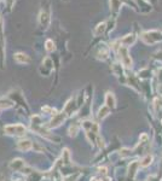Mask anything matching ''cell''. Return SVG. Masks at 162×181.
Masks as SVG:
<instances>
[{
    "label": "cell",
    "mask_w": 162,
    "mask_h": 181,
    "mask_svg": "<svg viewBox=\"0 0 162 181\" xmlns=\"http://www.w3.org/2000/svg\"><path fill=\"white\" fill-rule=\"evenodd\" d=\"M43 111H46V113H56V110L54 109H51V108H49V106H45L43 108Z\"/></svg>",
    "instance_id": "28"
},
{
    "label": "cell",
    "mask_w": 162,
    "mask_h": 181,
    "mask_svg": "<svg viewBox=\"0 0 162 181\" xmlns=\"http://www.w3.org/2000/svg\"><path fill=\"white\" fill-rule=\"evenodd\" d=\"M97 56L99 59H107L109 56V50L108 47L105 45H100L99 46V48H98V52H97Z\"/></svg>",
    "instance_id": "14"
},
{
    "label": "cell",
    "mask_w": 162,
    "mask_h": 181,
    "mask_svg": "<svg viewBox=\"0 0 162 181\" xmlns=\"http://www.w3.org/2000/svg\"><path fill=\"white\" fill-rule=\"evenodd\" d=\"M5 133L11 136H22L27 133V128L23 125H9L4 128Z\"/></svg>",
    "instance_id": "3"
},
{
    "label": "cell",
    "mask_w": 162,
    "mask_h": 181,
    "mask_svg": "<svg viewBox=\"0 0 162 181\" xmlns=\"http://www.w3.org/2000/svg\"><path fill=\"white\" fill-rule=\"evenodd\" d=\"M45 48H46V51H49V52H52V51H54V42L52 41V40H46V42H45Z\"/></svg>",
    "instance_id": "25"
},
{
    "label": "cell",
    "mask_w": 162,
    "mask_h": 181,
    "mask_svg": "<svg viewBox=\"0 0 162 181\" xmlns=\"http://www.w3.org/2000/svg\"><path fill=\"white\" fill-rule=\"evenodd\" d=\"M109 113H110V109H109L107 105H104V106H102L100 109H99V111H98V120L99 121H102V120H104L107 116H108Z\"/></svg>",
    "instance_id": "16"
},
{
    "label": "cell",
    "mask_w": 162,
    "mask_h": 181,
    "mask_svg": "<svg viewBox=\"0 0 162 181\" xmlns=\"http://www.w3.org/2000/svg\"><path fill=\"white\" fill-rule=\"evenodd\" d=\"M4 60H5V40L2 33V21L0 20V65L4 68Z\"/></svg>",
    "instance_id": "7"
},
{
    "label": "cell",
    "mask_w": 162,
    "mask_h": 181,
    "mask_svg": "<svg viewBox=\"0 0 162 181\" xmlns=\"http://www.w3.org/2000/svg\"><path fill=\"white\" fill-rule=\"evenodd\" d=\"M10 168L12 170L20 171V170H23L25 168V163H24V161L21 158H15L10 162Z\"/></svg>",
    "instance_id": "10"
},
{
    "label": "cell",
    "mask_w": 162,
    "mask_h": 181,
    "mask_svg": "<svg viewBox=\"0 0 162 181\" xmlns=\"http://www.w3.org/2000/svg\"><path fill=\"white\" fill-rule=\"evenodd\" d=\"M43 69H44V71H41V74H44L45 76H47V75L52 71V69H53V63H52V60H51L50 57H46V58L44 59L43 67L40 68V70H43Z\"/></svg>",
    "instance_id": "8"
},
{
    "label": "cell",
    "mask_w": 162,
    "mask_h": 181,
    "mask_svg": "<svg viewBox=\"0 0 162 181\" xmlns=\"http://www.w3.org/2000/svg\"><path fill=\"white\" fill-rule=\"evenodd\" d=\"M105 105L108 106L109 109H114L116 106V99H115V95L111 93V92H108L105 94Z\"/></svg>",
    "instance_id": "13"
},
{
    "label": "cell",
    "mask_w": 162,
    "mask_h": 181,
    "mask_svg": "<svg viewBox=\"0 0 162 181\" xmlns=\"http://www.w3.org/2000/svg\"><path fill=\"white\" fill-rule=\"evenodd\" d=\"M39 23H40V27L43 28L44 30H46L49 27H50V23H51V15H50V9L49 6H45L41 9L40 15H39Z\"/></svg>",
    "instance_id": "4"
},
{
    "label": "cell",
    "mask_w": 162,
    "mask_h": 181,
    "mask_svg": "<svg viewBox=\"0 0 162 181\" xmlns=\"http://www.w3.org/2000/svg\"><path fill=\"white\" fill-rule=\"evenodd\" d=\"M17 148H18L20 151L27 152V151H29V150H32L33 148V143L30 140H28V139L20 140V141L17 143Z\"/></svg>",
    "instance_id": "9"
},
{
    "label": "cell",
    "mask_w": 162,
    "mask_h": 181,
    "mask_svg": "<svg viewBox=\"0 0 162 181\" xmlns=\"http://www.w3.org/2000/svg\"><path fill=\"white\" fill-rule=\"evenodd\" d=\"M82 127L86 132L87 139L90 140L91 144H97L99 147L103 146V141L99 136V127H98L97 123H95L92 121H84Z\"/></svg>",
    "instance_id": "1"
},
{
    "label": "cell",
    "mask_w": 162,
    "mask_h": 181,
    "mask_svg": "<svg viewBox=\"0 0 162 181\" xmlns=\"http://www.w3.org/2000/svg\"><path fill=\"white\" fill-rule=\"evenodd\" d=\"M0 1H2V0H0Z\"/></svg>",
    "instance_id": "30"
},
{
    "label": "cell",
    "mask_w": 162,
    "mask_h": 181,
    "mask_svg": "<svg viewBox=\"0 0 162 181\" xmlns=\"http://www.w3.org/2000/svg\"><path fill=\"white\" fill-rule=\"evenodd\" d=\"M136 39L137 38L134 34H128L121 40V44H122V46H131L136 42Z\"/></svg>",
    "instance_id": "15"
},
{
    "label": "cell",
    "mask_w": 162,
    "mask_h": 181,
    "mask_svg": "<svg viewBox=\"0 0 162 181\" xmlns=\"http://www.w3.org/2000/svg\"><path fill=\"white\" fill-rule=\"evenodd\" d=\"M33 148L34 150H36L38 152H43L44 151V147H41L38 143H33Z\"/></svg>",
    "instance_id": "27"
},
{
    "label": "cell",
    "mask_w": 162,
    "mask_h": 181,
    "mask_svg": "<svg viewBox=\"0 0 162 181\" xmlns=\"http://www.w3.org/2000/svg\"><path fill=\"white\" fill-rule=\"evenodd\" d=\"M67 113L64 111H62V113H54L53 117L50 120V123H49V128H57V127H59V126L62 125L63 122L65 121V118H67Z\"/></svg>",
    "instance_id": "6"
},
{
    "label": "cell",
    "mask_w": 162,
    "mask_h": 181,
    "mask_svg": "<svg viewBox=\"0 0 162 181\" xmlns=\"http://www.w3.org/2000/svg\"><path fill=\"white\" fill-rule=\"evenodd\" d=\"M41 123H43V120L39 115H34L32 117V127L35 128V127H41Z\"/></svg>",
    "instance_id": "19"
},
{
    "label": "cell",
    "mask_w": 162,
    "mask_h": 181,
    "mask_svg": "<svg viewBox=\"0 0 162 181\" xmlns=\"http://www.w3.org/2000/svg\"><path fill=\"white\" fill-rule=\"evenodd\" d=\"M77 108H79V105L76 104L75 99H70L69 102L65 104L64 113H67V115H73V113L77 110Z\"/></svg>",
    "instance_id": "12"
},
{
    "label": "cell",
    "mask_w": 162,
    "mask_h": 181,
    "mask_svg": "<svg viewBox=\"0 0 162 181\" xmlns=\"http://www.w3.org/2000/svg\"><path fill=\"white\" fill-rule=\"evenodd\" d=\"M16 181H23V180H16Z\"/></svg>",
    "instance_id": "29"
},
{
    "label": "cell",
    "mask_w": 162,
    "mask_h": 181,
    "mask_svg": "<svg viewBox=\"0 0 162 181\" xmlns=\"http://www.w3.org/2000/svg\"><path fill=\"white\" fill-rule=\"evenodd\" d=\"M12 105H13V103L10 99H5V98L0 99V109H9Z\"/></svg>",
    "instance_id": "20"
},
{
    "label": "cell",
    "mask_w": 162,
    "mask_h": 181,
    "mask_svg": "<svg viewBox=\"0 0 162 181\" xmlns=\"http://www.w3.org/2000/svg\"><path fill=\"white\" fill-rule=\"evenodd\" d=\"M119 57L121 63L126 67V68H131L132 67V59H131L130 52L127 50L126 46H121L119 48Z\"/></svg>",
    "instance_id": "5"
},
{
    "label": "cell",
    "mask_w": 162,
    "mask_h": 181,
    "mask_svg": "<svg viewBox=\"0 0 162 181\" xmlns=\"http://www.w3.org/2000/svg\"><path fill=\"white\" fill-rule=\"evenodd\" d=\"M79 178H80V174L77 173V174H74V175H69V176H67L63 181H76Z\"/></svg>",
    "instance_id": "26"
},
{
    "label": "cell",
    "mask_w": 162,
    "mask_h": 181,
    "mask_svg": "<svg viewBox=\"0 0 162 181\" xmlns=\"http://www.w3.org/2000/svg\"><path fill=\"white\" fill-rule=\"evenodd\" d=\"M121 7V0H110V10L113 13H118Z\"/></svg>",
    "instance_id": "17"
},
{
    "label": "cell",
    "mask_w": 162,
    "mask_h": 181,
    "mask_svg": "<svg viewBox=\"0 0 162 181\" xmlns=\"http://www.w3.org/2000/svg\"><path fill=\"white\" fill-rule=\"evenodd\" d=\"M13 59H15L16 63H18V64H29V63H30V58H29V56H27L25 53H22V52L15 53Z\"/></svg>",
    "instance_id": "11"
},
{
    "label": "cell",
    "mask_w": 162,
    "mask_h": 181,
    "mask_svg": "<svg viewBox=\"0 0 162 181\" xmlns=\"http://www.w3.org/2000/svg\"><path fill=\"white\" fill-rule=\"evenodd\" d=\"M151 162H152V156L151 155H148V156H145L141 161V167H148V166L151 164Z\"/></svg>",
    "instance_id": "22"
},
{
    "label": "cell",
    "mask_w": 162,
    "mask_h": 181,
    "mask_svg": "<svg viewBox=\"0 0 162 181\" xmlns=\"http://www.w3.org/2000/svg\"><path fill=\"white\" fill-rule=\"evenodd\" d=\"M105 29H107V24L103 22V23H99L97 27H96V29H95V35L96 36H99V35H102L104 32H105Z\"/></svg>",
    "instance_id": "18"
},
{
    "label": "cell",
    "mask_w": 162,
    "mask_h": 181,
    "mask_svg": "<svg viewBox=\"0 0 162 181\" xmlns=\"http://www.w3.org/2000/svg\"><path fill=\"white\" fill-rule=\"evenodd\" d=\"M139 166H141V163H138V162H133V163H131L130 168H128L131 178H134V175H136V168H138Z\"/></svg>",
    "instance_id": "21"
},
{
    "label": "cell",
    "mask_w": 162,
    "mask_h": 181,
    "mask_svg": "<svg viewBox=\"0 0 162 181\" xmlns=\"http://www.w3.org/2000/svg\"><path fill=\"white\" fill-rule=\"evenodd\" d=\"M77 130H79V127H77V125H72L70 127H69V129H68V133H69V136H76V134H77Z\"/></svg>",
    "instance_id": "24"
},
{
    "label": "cell",
    "mask_w": 162,
    "mask_h": 181,
    "mask_svg": "<svg viewBox=\"0 0 162 181\" xmlns=\"http://www.w3.org/2000/svg\"><path fill=\"white\" fill-rule=\"evenodd\" d=\"M141 40L148 44V45H152L155 42L162 41V33L157 32V30H149L141 34Z\"/></svg>",
    "instance_id": "2"
},
{
    "label": "cell",
    "mask_w": 162,
    "mask_h": 181,
    "mask_svg": "<svg viewBox=\"0 0 162 181\" xmlns=\"http://www.w3.org/2000/svg\"><path fill=\"white\" fill-rule=\"evenodd\" d=\"M62 159H63V163H64V164H69V163H70V153H69V150H68V148H64V150H63Z\"/></svg>",
    "instance_id": "23"
}]
</instances>
